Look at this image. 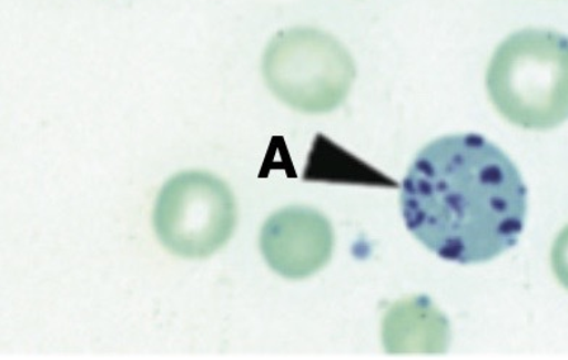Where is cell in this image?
<instances>
[{
    "mask_svg": "<svg viewBox=\"0 0 568 360\" xmlns=\"http://www.w3.org/2000/svg\"><path fill=\"white\" fill-rule=\"evenodd\" d=\"M487 92L497 112L524 130L547 131L568 120V38L524 30L491 56Z\"/></svg>",
    "mask_w": 568,
    "mask_h": 360,
    "instance_id": "2",
    "label": "cell"
},
{
    "mask_svg": "<svg viewBox=\"0 0 568 360\" xmlns=\"http://www.w3.org/2000/svg\"><path fill=\"white\" fill-rule=\"evenodd\" d=\"M400 206L406 227L430 253L481 264L518 241L527 187L509 156L485 136L449 135L416 155Z\"/></svg>",
    "mask_w": 568,
    "mask_h": 360,
    "instance_id": "1",
    "label": "cell"
},
{
    "mask_svg": "<svg viewBox=\"0 0 568 360\" xmlns=\"http://www.w3.org/2000/svg\"><path fill=\"white\" fill-rule=\"evenodd\" d=\"M551 264L558 281L568 290V226L560 232V235L554 241Z\"/></svg>",
    "mask_w": 568,
    "mask_h": 360,
    "instance_id": "8",
    "label": "cell"
},
{
    "mask_svg": "<svg viewBox=\"0 0 568 360\" xmlns=\"http://www.w3.org/2000/svg\"><path fill=\"white\" fill-rule=\"evenodd\" d=\"M333 226L310 207L282 208L270 216L260 235V249L274 272L305 279L321 271L334 253Z\"/></svg>",
    "mask_w": 568,
    "mask_h": 360,
    "instance_id": "5",
    "label": "cell"
},
{
    "mask_svg": "<svg viewBox=\"0 0 568 360\" xmlns=\"http://www.w3.org/2000/svg\"><path fill=\"white\" fill-rule=\"evenodd\" d=\"M366 165L345 153L324 135L316 136L303 179L325 183H359V168Z\"/></svg>",
    "mask_w": 568,
    "mask_h": 360,
    "instance_id": "7",
    "label": "cell"
},
{
    "mask_svg": "<svg viewBox=\"0 0 568 360\" xmlns=\"http://www.w3.org/2000/svg\"><path fill=\"white\" fill-rule=\"evenodd\" d=\"M382 339L389 354L447 352L452 329L444 312L425 296L395 302L383 317Z\"/></svg>",
    "mask_w": 568,
    "mask_h": 360,
    "instance_id": "6",
    "label": "cell"
},
{
    "mask_svg": "<svg viewBox=\"0 0 568 360\" xmlns=\"http://www.w3.org/2000/svg\"><path fill=\"white\" fill-rule=\"evenodd\" d=\"M153 222L161 245L170 253L180 258H207L234 234V196L215 175L180 173L161 188Z\"/></svg>",
    "mask_w": 568,
    "mask_h": 360,
    "instance_id": "4",
    "label": "cell"
},
{
    "mask_svg": "<svg viewBox=\"0 0 568 360\" xmlns=\"http://www.w3.org/2000/svg\"><path fill=\"white\" fill-rule=\"evenodd\" d=\"M263 75L274 96L303 113H329L347 99L355 80L349 52L333 35L292 28L270 41Z\"/></svg>",
    "mask_w": 568,
    "mask_h": 360,
    "instance_id": "3",
    "label": "cell"
}]
</instances>
